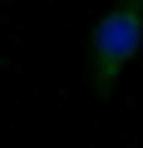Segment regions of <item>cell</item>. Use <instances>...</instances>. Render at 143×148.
Wrapping results in <instances>:
<instances>
[{
    "label": "cell",
    "instance_id": "1",
    "mask_svg": "<svg viewBox=\"0 0 143 148\" xmlns=\"http://www.w3.org/2000/svg\"><path fill=\"white\" fill-rule=\"evenodd\" d=\"M138 54H143V0H114L89 25V64H84L89 94L109 99Z\"/></svg>",
    "mask_w": 143,
    "mask_h": 148
}]
</instances>
